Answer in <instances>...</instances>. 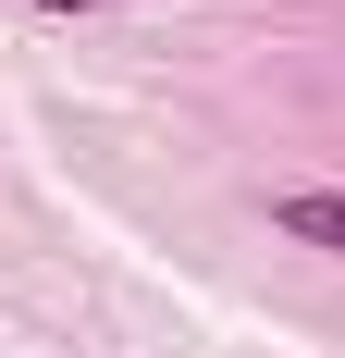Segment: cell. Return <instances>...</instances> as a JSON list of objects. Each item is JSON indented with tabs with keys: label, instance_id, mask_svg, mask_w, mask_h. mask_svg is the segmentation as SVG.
<instances>
[{
	"label": "cell",
	"instance_id": "cell-1",
	"mask_svg": "<svg viewBox=\"0 0 345 358\" xmlns=\"http://www.w3.org/2000/svg\"><path fill=\"white\" fill-rule=\"evenodd\" d=\"M272 235H296V248H333V259H345V185H284V198H272Z\"/></svg>",
	"mask_w": 345,
	"mask_h": 358
},
{
	"label": "cell",
	"instance_id": "cell-2",
	"mask_svg": "<svg viewBox=\"0 0 345 358\" xmlns=\"http://www.w3.org/2000/svg\"><path fill=\"white\" fill-rule=\"evenodd\" d=\"M25 13H87V0H25Z\"/></svg>",
	"mask_w": 345,
	"mask_h": 358
}]
</instances>
